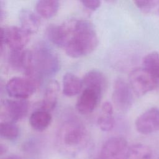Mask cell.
<instances>
[{"label":"cell","mask_w":159,"mask_h":159,"mask_svg":"<svg viewBox=\"0 0 159 159\" xmlns=\"http://www.w3.org/2000/svg\"><path fill=\"white\" fill-rule=\"evenodd\" d=\"M85 125L76 119L64 121L57 133V145L63 153L76 157L88 147L89 137Z\"/></svg>","instance_id":"1"},{"label":"cell","mask_w":159,"mask_h":159,"mask_svg":"<svg viewBox=\"0 0 159 159\" xmlns=\"http://www.w3.org/2000/svg\"><path fill=\"white\" fill-rule=\"evenodd\" d=\"M71 25V35L65 47L66 53L71 58H80L93 52L98 44L93 24L88 20H79Z\"/></svg>","instance_id":"2"},{"label":"cell","mask_w":159,"mask_h":159,"mask_svg":"<svg viewBox=\"0 0 159 159\" xmlns=\"http://www.w3.org/2000/svg\"><path fill=\"white\" fill-rule=\"evenodd\" d=\"M32 76L38 80L55 75L60 68L57 55L45 43H39L32 51Z\"/></svg>","instance_id":"3"},{"label":"cell","mask_w":159,"mask_h":159,"mask_svg":"<svg viewBox=\"0 0 159 159\" xmlns=\"http://www.w3.org/2000/svg\"><path fill=\"white\" fill-rule=\"evenodd\" d=\"M129 84L137 96H142L159 86L155 78L145 68L134 69L129 74Z\"/></svg>","instance_id":"4"},{"label":"cell","mask_w":159,"mask_h":159,"mask_svg":"<svg viewBox=\"0 0 159 159\" xmlns=\"http://www.w3.org/2000/svg\"><path fill=\"white\" fill-rule=\"evenodd\" d=\"M37 86L38 81L32 77L14 76L6 83V91L13 98L25 99L35 92Z\"/></svg>","instance_id":"5"},{"label":"cell","mask_w":159,"mask_h":159,"mask_svg":"<svg viewBox=\"0 0 159 159\" xmlns=\"http://www.w3.org/2000/svg\"><path fill=\"white\" fill-rule=\"evenodd\" d=\"M133 91L124 80L117 78L114 83L112 100L116 109L122 112L128 111L134 102Z\"/></svg>","instance_id":"6"},{"label":"cell","mask_w":159,"mask_h":159,"mask_svg":"<svg viewBox=\"0 0 159 159\" xmlns=\"http://www.w3.org/2000/svg\"><path fill=\"white\" fill-rule=\"evenodd\" d=\"M29 110V104L25 99H4L1 102V117L4 121L16 122L24 117Z\"/></svg>","instance_id":"7"},{"label":"cell","mask_w":159,"mask_h":159,"mask_svg":"<svg viewBox=\"0 0 159 159\" xmlns=\"http://www.w3.org/2000/svg\"><path fill=\"white\" fill-rule=\"evenodd\" d=\"M128 148L123 137H111L102 145L96 159H124Z\"/></svg>","instance_id":"8"},{"label":"cell","mask_w":159,"mask_h":159,"mask_svg":"<svg viewBox=\"0 0 159 159\" xmlns=\"http://www.w3.org/2000/svg\"><path fill=\"white\" fill-rule=\"evenodd\" d=\"M30 35L21 27H2L1 29L2 45H7L11 50L24 49L29 40Z\"/></svg>","instance_id":"9"},{"label":"cell","mask_w":159,"mask_h":159,"mask_svg":"<svg viewBox=\"0 0 159 159\" xmlns=\"http://www.w3.org/2000/svg\"><path fill=\"white\" fill-rule=\"evenodd\" d=\"M135 126L138 132L148 135L159 130V109L151 107L141 114L135 120Z\"/></svg>","instance_id":"10"},{"label":"cell","mask_w":159,"mask_h":159,"mask_svg":"<svg viewBox=\"0 0 159 159\" xmlns=\"http://www.w3.org/2000/svg\"><path fill=\"white\" fill-rule=\"evenodd\" d=\"M9 63L12 68L22 72L26 76H32V53L29 50H11Z\"/></svg>","instance_id":"11"},{"label":"cell","mask_w":159,"mask_h":159,"mask_svg":"<svg viewBox=\"0 0 159 159\" xmlns=\"http://www.w3.org/2000/svg\"><path fill=\"white\" fill-rule=\"evenodd\" d=\"M102 96L101 93L93 88H84L76 101V110L82 115L93 112L98 106Z\"/></svg>","instance_id":"12"},{"label":"cell","mask_w":159,"mask_h":159,"mask_svg":"<svg viewBox=\"0 0 159 159\" xmlns=\"http://www.w3.org/2000/svg\"><path fill=\"white\" fill-rule=\"evenodd\" d=\"M46 35L53 45L65 48L71 38V26L51 24L46 29Z\"/></svg>","instance_id":"13"},{"label":"cell","mask_w":159,"mask_h":159,"mask_svg":"<svg viewBox=\"0 0 159 159\" xmlns=\"http://www.w3.org/2000/svg\"><path fill=\"white\" fill-rule=\"evenodd\" d=\"M83 88H93L102 94L107 87V79L105 75L98 70L88 71L82 78Z\"/></svg>","instance_id":"14"},{"label":"cell","mask_w":159,"mask_h":159,"mask_svg":"<svg viewBox=\"0 0 159 159\" xmlns=\"http://www.w3.org/2000/svg\"><path fill=\"white\" fill-rule=\"evenodd\" d=\"M62 87V92L65 96L68 97L75 96L83 90L82 79L72 73H66L63 77Z\"/></svg>","instance_id":"15"},{"label":"cell","mask_w":159,"mask_h":159,"mask_svg":"<svg viewBox=\"0 0 159 159\" xmlns=\"http://www.w3.org/2000/svg\"><path fill=\"white\" fill-rule=\"evenodd\" d=\"M60 85L57 80H50L46 86L43 99L40 108L50 111L53 110L58 101Z\"/></svg>","instance_id":"16"},{"label":"cell","mask_w":159,"mask_h":159,"mask_svg":"<svg viewBox=\"0 0 159 159\" xmlns=\"http://www.w3.org/2000/svg\"><path fill=\"white\" fill-rule=\"evenodd\" d=\"M52 117L50 111L42 108L34 111L29 117V124L35 130L41 132L48 127Z\"/></svg>","instance_id":"17"},{"label":"cell","mask_w":159,"mask_h":159,"mask_svg":"<svg viewBox=\"0 0 159 159\" xmlns=\"http://www.w3.org/2000/svg\"><path fill=\"white\" fill-rule=\"evenodd\" d=\"M98 124L100 129L104 132L111 130L114 125L113 105L106 101L102 105L101 112L98 118Z\"/></svg>","instance_id":"18"},{"label":"cell","mask_w":159,"mask_h":159,"mask_svg":"<svg viewBox=\"0 0 159 159\" xmlns=\"http://www.w3.org/2000/svg\"><path fill=\"white\" fill-rule=\"evenodd\" d=\"M21 27L30 34L37 32L40 25L39 17L32 11L28 9L22 10L19 13Z\"/></svg>","instance_id":"19"},{"label":"cell","mask_w":159,"mask_h":159,"mask_svg":"<svg viewBox=\"0 0 159 159\" xmlns=\"http://www.w3.org/2000/svg\"><path fill=\"white\" fill-rule=\"evenodd\" d=\"M59 8V0H39L36 11L43 18L50 19L55 16Z\"/></svg>","instance_id":"20"},{"label":"cell","mask_w":159,"mask_h":159,"mask_svg":"<svg viewBox=\"0 0 159 159\" xmlns=\"http://www.w3.org/2000/svg\"><path fill=\"white\" fill-rule=\"evenodd\" d=\"M152 152L148 146L137 143L128 148L124 159H152Z\"/></svg>","instance_id":"21"},{"label":"cell","mask_w":159,"mask_h":159,"mask_svg":"<svg viewBox=\"0 0 159 159\" xmlns=\"http://www.w3.org/2000/svg\"><path fill=\"white\" fill-rule=\"evenodd\" d=\"M143 67L148 71L159 83V53L152 52L147 54L142 61Z\"/></svg>","instance_id":"22"},{"label":"cell","mask_w":159,"mask_h":159,"mask_svg":"<svg viewBox=\"0 0 159 159\" xmlns=\"http://www.w3.org/2000/svg\"><path fill=\"white\" fill-rule=\"evenodd\" d=\"M1 138L8 140H15L19 135V129L13 122L2 121L0 124Z\"/></svg>","instance_id":"23"},{"label":"cell","mask_w":159,"mask_h":159,"mask_svg":"<svg viewBox=\"0 0 159 159\" xmlns=\"http://www.w3.org/2000/svg\"><path fill=\"white\" fill-rule=\"evenodd\" d=\"M155 1V0H133L136 7L145 12H151Z\"/></svg>","instance_id":"24"},{"label":"cell","mask_w":159,"mask_h":159,"mask_svg":"<svg viewBox=\"0 0 159 159\" xmlns=\"http://www.w3.org/2000/svg\"><path fill=\"white\" fill-rule=\"evenodd\" d=\"M82 4L87 9L95 11L98 9L101 5V0H80Z\"/></svg>","instance_id":"25"},{"label":"cell","mask_w":159,"mask_h":159,"mask_svg":"<svg viewBox=\"0 0 159 159\" xmlns=\"http://www.w3.org/2000/svg\"><path fill=\"white\" fill-rule=\"evenodd\" d=\"M6 150H7L6 147L4 145L1 143L0 145V154H1V155H2L4 153H5Z\"/></svg>","instance_id":"26"},{"label":"cell","mask_w":159,"mask_h":159,"mask_svg":"<svg viewBox=\"0 0 159 159\" xmlns=\"http://www.w3.org/2000/svg\"><path fill=\"white\" fill-rule=\"evenodd\" d=\"M3 159H21V158L17 155H11V156H8L6 158H4Z\"/></svg>","instance_id":"27"},{"label":"cell","mask_w":159,"mask_h":159,"mask_svg":"<svg viewBox=\"0 0 159 159\" xmlns=\"http://www.w3.org/2000/svg\"><path fill=\"white\" fill-rule=\"evenodd\" d=\"M106 1H107V2H114L116 0H106Z\"/></svg>","instance_id":"28"},{"label":"cell","mask_w":159,"mask_h":159,"mask_svg":"<svg viewBox=\"0 0 159 159\" xmlns=\"http://www.w3.org/2000/svg\"><path fill=\"white\" fill-rule=\"evenodd\" d=\"M158 159H159V158H158Z\"/></svg>","instance_id":"29"},{"label":"cell","mask_w":159,"mask_h":159,"mask_svg":"<svg viewBox=\"0 0 159 159\" xmlns=\"http://www.w3.org/2000/svg\"></svg>","instance_id":"30"}]
</instances>
